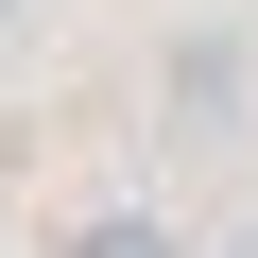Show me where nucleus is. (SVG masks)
Returning a JSON list of instances; mask_svg holds the SVG:
<instances>
[{"label":"nucleus","instance_id":"nucleus-1","mask_svg":"<svg viewBox=\"0 0 258 258\" xmlns=\"http://www.w3.org/2000/svg\"><path fill=\"white\" fill-rule=\"evenodd\" d=\"M172 120H189V138H224V120H241V52H224V35L172 52Z\"/></svg>","mask_w":258,"mask_h":258},{"label":"nucleus","instance_id":"nucleus-4","mask_svg":"<svg viewBox=\"0 0 258 258\" xmlns=\"http://www.w3.org/2000/svg\"><path fill=\"white\" fill-rule=\"evenodd\" d=\"M0 35H18V0H0Z\"/></svg>","mask_w":258,"mask_h":258},{"label":"nucleus","instance_id":"nucleus-3","mask_svg":"<svg viewBox=\"0 0 258 258\" xmlns=\"http://www.w3.org/2000/svg\"><path fill=\"white\" fill-rule=\"evenodd\" d=\"M224 258H258V224H241V241H224Z\"/></svg>","mask_w":258,"mask_h":258},{"label":"nucleus","instance_id":"nucleus-2","mask_svg":"<svg viewBox=\"0 0 258 258\" xmlns=\"http://www.w3.org/2000/svg\"><path fill=\"white\" fill-rule=\"evenodd\" d=\"M69 258H172V241H155V224H138V207H120V224H86V241H69Z\"/></svg>","mask_w":258,"mask_h":258}]
</instances>
